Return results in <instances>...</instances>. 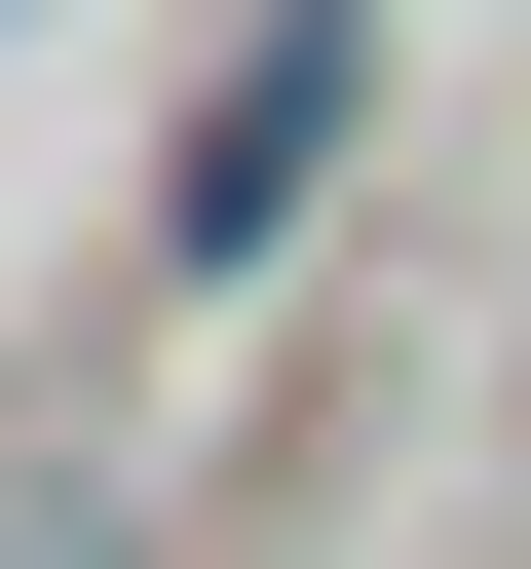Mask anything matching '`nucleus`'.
Here are the masks:
<instances>
[{
  "label": "nucleus",
  "mask_w": 531,
  "mask_h": 569,
  "mask_svg": "<svg viewBox=\"0 0 531 569\" xmlns=\"http://www.w3.org/2000/svg\"><path fill=\"white\" fill-rule=\"evenodd\" d=\"M342 152H380V0H266V39L190 77V152H152V266H266Z\"/></svg>",
  "instance_id": "1"
}]
</instances>
